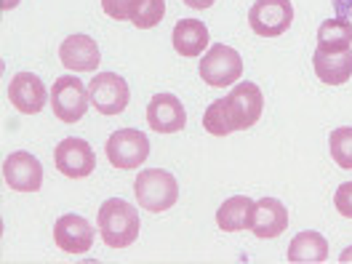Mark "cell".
Returning a JSON list of instances; mask_svg holds the SVG:
<instances>
[{
    "label": "cell",
    "instance_id": "obj_1",
    "mask_svg": "<svg viewBox=\"0 0 352 264\" xmlns=\"http://www.w3.org/2000/svg\"><path fill=\"white\" fill-rule=\"evenodd\" d=\"M264 96L256 83L245 80L238 83L224 99L211 102V107L203 115V129L211 136H227L232 131H245L256 126L262 118Z\"/></svg>",
    "mask_w": 352,
    "mask_h": 264
},
{
    "label": "cell",
    "instance_id": "obj_2",
    "mask_svg": "<svg viewBox=\"0 0 352 264\" xmlns=\"http://www.w3.org/2000/svg\"><path fill=\"white\" fill-rule=\"evenodd\" d=\"M99 235L110 248H126L139 238L142 221H139V211L133 208L129 200L110 198L102 203L99 208Z\"/></svg>",
    "mask_w": 352,
    "mask_h": 264
},
{
    "label": "cell",
    "instance_id": "obj_3",
    "mask_svg": "<svg viewBox=\"0 0 352 264\" xmlns=\"http://www.w3.org/2000/svg\"><path fill=\"white\" fill-rule=\"evenodd\" d=\"M133 195L139 200V206L144 211H168L179 200V184L176 176L160 168H150V171H139L136 182H133Z\"/></svg>",
    "mask_w": 352,
    "mask_h": 264
},
{
    "label": "cell",
    "instance_id": "obj_4",
    "mask_svg": "<svg viewBox=\"0 0 352 264\" xmlns=\"http://www.w3.org/2000/svg\"><path fill=\"white\" fill-rule=\"evenodd\" d=\"M243 75V59L235 48L224 43L211 45L200 59V78L211 88L235 86Z\"/></svg>",
    "mask_w": 352,
    "mask_h": 264
},
{
    "label": "cell",
    "instance_id": "obj_5",
    "mask_svg": "<svg viewBox=\"0 0 352 264\" xmlns=\"http://www.w3.org/2000/svg\"><path fill=\"white\" fill-rule=\"evenodd\" d=\"M107 160L118 171H133L139 168L150 155V139L139 129H118L107 139Z\"/></svg>",
    "mask_w": 352,
    "mask_h": 264
},
{
    "label": "cell",
    "instance_id": "obj_6",
    "mask_svg": "<svg viewBox=\"0 0 352 264\" xmlns=\"http://www.w3.org/2000/svg\"><path fill=\"white\" fill-rule=\"evenodd\" d=\"M91 96L88 86L80 83L75 75H62L51 88V110L62 123H78L86 115Z\"/></svg>",
    "mask_w": 352,
    "mask_h": 264
},
{
    "label": "cell",
    "instance_id": "obj_7",
    "mask_svg": "<svg viewBox=\"0 0 352 264\" xmlns=\"http://www.w3.org/2000/svg\"><path fill=\"white\" fill-rule=\"evenodd\" d=\"M88 96H91V107L96 112H102V115H120L129 107L131 91H129V83L120 75L99 72L88 83Z\"/></svg>",
    "mask_w": 352,
    "mask_h": 264
},
{
    "label": "cell",
    "instance_id": "obj_8",
    "mask_svg": "<svg viewBox=\"0 0 352 264\" xmlns=\"http://www.w3.org/2000/svg\"><path fill=\"white\" fill-rule=\"evenodd\" d=\"M294 22V6L291 0H256L248 11V24L262 38L283 35Z\"/></svg>",
    "mask_w": 352,
    "mask_h": 264
},
{
    "label": "cell",
    "instance_id": "obj_9",
    "mask_svg": "<svg viewBox=\"0 0 352 264\" xmlns=\"http://www.w3.org/2000/svg\"><path fill=\"white\" fill-rule=\"evenodd\" d=\"M54 163H56V171H62L67 179H86L91 176V171H96V155L86 139H78V136L62 139L56 144Z\"/></svg>",
    "mask_w": 352,
    "mask_h": 264
},
{
    "label": "cell",
    "instance_id": "obj_10",
    "mask_svg": "<svg viewBox=\"0 0 352 264\" xmlns=\"http://www.w3.org/2000/svg\"><path fill=\"white\" fill-rule=\"evenodd\" d=\"M3 179L14 192H38L43 184V166L35 155L11 153L3 163Z\"/></svg>",
    "mask_w": 352,
    "mask_h": 264
},
{
    "label": "cell",
    "instance_id": "obj_11",
    "mask_svg": "<svg viewBox=\"0 0 352 264\" xmlns=\"http://www.w3.org/2000/svg\"><path fill=\"white\" fill-rule=\"evenodd\" d=\"M8 99L24 115H38L45 107V102L51 99V94L45 91V83L38 75L16 72L11 78V83H8Z\"/></svg>",
    "mask_w": 352,
    "mask_h": 264
},
{
    "label": "cell",
    "instance_id": "obj_12",
    "mask_svg": "<svg viewBox=\"0 0 352 264\" xmlns=\"http://www.w3.org/2000/svg\"><path fill=\"white\" fill-rule=\"evenodd\" d=\"M54 241L65 254H88L94 245V227L78 214H62L54 224Z\"/></svg>",
    "mask_w": 352,
    "mask_h": 264
},
{
    "label": "cell",
    "instance_id": "obj_13",
    "mask_svg": "<svg viewBox=\"0 0 352 264\" xmlns=\"http://www.w3.org/2000/svg\"><path fill=\"white\" fill-rule=\"evenodd\" d=\"M147 123L157 133H176L184 129L187 112L174 94H155L147 104Z\"/></svg>",
    "mask_w": 352,
    "mask_h": 264
},
{
    "label": "cell",
    "instance_id": "obj_14",
    "mask_svg": "<svg viewBox=\"0 0 352 264\" xmlns=\"http://www.w3.org/2000/svg\"><path fill=\"white\" fill-rule=\"evenodd\" d=\"M288 227V211L278 198H262L254 203V219L251 230L256 238H278Z\"/></svg>",
    "mask_w": 352,
    "mask_h": 264
},
{
    "label": "cell",
    "instance_id": "obj_15",
    "mask_svg": "<svg viewBox=\"0 0 352 264\" xmlns=\"http://www.w3.org/2000/svg\"><path fill=\"white\" fill-rule=\"evenodd\" d=\"M59 59L67 69H75V72H94L99 62H102V54H99V45L94 43V38L88 35H69L65 43L59 45Z\"/></svg>",
    "mask_w": 352,
    "mask_h": 264
},
{
    "label": "cell",
    "instance_id": "obj_16",
    "mask_svg": "<svg viewBox=\"0 0 352 264\" xmlns=\"http://www.w3.org/2000/svg\"><path fill=\"white\" fill-rule=\"evenodd\" d=\"M312 67H315V75L323 83H329V86H344L352 78V48H344V51L315 48Z\"/></svg>",
    "mask_w": 352,
    "mask_h": 264
},
{
    "label": "cell",
    "instance_id": "obj_17",
    "mask_svg": "<svg viewBox=\"0 0 352 264\" xmlns=\"http://www.w3.org/2000/svg\"><path fill=\"white\" fill-rule=\"evenodd\" d=\"M171 41H174L176 54H182L187 59L200 56L208 48V27L198 19H182V22H176Z\"/></svg>",
    "mask_w": 352,
    "mask_h": 264
},
{
    "label": "cell",
    "instance_id": "obj_18",
    "mask_svg": "<svg viewBox=\"0 0 352 264\" xmlns=\"http://www.w3.org/2000/svg\"><path fill=\"white\" fill-rule=\"evenodd\" d=\"M326 259H329V241L315 230L299 232L288 245V262L291 264H320Z\"/></svg>",
    "mask_w": 352,
    "mask_h": 264
},
{
    "label": "cell",
    "instance_id": "obj_19",
    "mask_svg": "<svg viewBox=\"0 0 352 264\" xmlns=\"http://www.w3.org/2000/svg\"><path fill=\"white\" fill-rule=\"evenodd\" d=\"M254 203H256V200L245 198V195L227 198L219 206V211H217V224H219L224 232H241L245 227H251Z\"/></svg>",
    "mask_w": 352,
    "mask_h": 264
},
{
    "label": "cell",
    "instance_id": "obj_20",
    "mask_svg": "<svg viewBox=\"0 0 352 264\" xmlns=\"http://www.w3.org/2000/svg\"><path fill=\"white\" fill-rule=\"evenodd\" d=\"M318 48L323 51H344L352 48V24L347 19H329L318 27Z\"/></svg>",
    "mask_w": 352,
    "mask_h": 264
},
{
    "label": "cell",
    "instance_id": "obj_21",
    "mask_svg": "<svg viewBox=\"0 0 352 264\" xmlns=\"http://www.w3.org/2000/svg\"><path fill=\"white\" fill-rule=\"evenodd\" d=\"M329 150L331 157L339 168L352 171V129L350 126H342V129H333L329 136Z\"/></svg>",
    "mask_w": 352,
    "mask_h": 264
},
{
    "label": "cell",
    "instance_id": "obj_22",
    "mask_svg": "<svg viewBox=\"0 0 352 264\" xmlns=\"http://www.w3.org/2000/svg\"><path fill=\"white\" fill-rule=\"evenodd\" d=\"M166 14V0H136L131 11V24L139 30H150L155 24H160Z\"/></svg>",
    "mask_w": 352,
    "mask_h": 264
},
{
    "label": "cell",
    "instance_id": "obj_23",
    "mask_svg": "<svg viewBox=\"0 0 352 264\" xmlns=\"http://www.w3.org/2000/svg\"><path fill=\"white\" fill-rule=\"evenodd\" d=\"M133 6H136V0H102L104 14H107V16H112V19H118V22L131 19Z\"/></svg>",
    "mask_w": 352,
    "mask_h": 264
},
{
    "label": "cell",
    "instance_id": "obj_24",
    "mask_svg": "<svg viewBox=\"0 0 352 264\" xmlns=\"http://www.w3.org/2000/svg\"><path fill=\"white\" fill-rule=\"evenodd\" d=\"M333 206H336V211H339L342 217L352 219V182L339 184V190H336V195H333Z\"/></svg>",
    "mask_w": 352,
    "mask_h": 264
},
{
    "label": "cell",
    "instance_id": "obj_25",
    "mask_svg": "<svg viewBox=\"0 0 352 264\" xmlns=\"http://www.w3.org/2000/svg\"><path fill=\"white\" fill-rule=\"evenodd\" d=\"M333 8H336V14H339L342 19L352 16V0H333Z\"/></svg>",
    "mask_w": 352,
    "mask_h": 264
},
{
    "label": "cell",
    "instance_id": "obj_26",
    "mask_svg": "<svg viewBox=\"0 0 352 264\" xmlns=\"http://www.w3.org/2000/svg\"><path fill=\"white\" fill-rule=\"evenodd\" d=\"M184 6H190V8H195V11H203V8H211L217 0H182Z\"/></svg>",
    "mask_w": 352,
    "mask_h": 264
},
{
    "label": "cell",
    "instance_id": "obj_27",
    "mask_svg": "<svg viewBox=\"0 0 352 264\" xmlns=\"http://www.w3.org/2000/svg\"><path fill=\"white\" fill-rule=\"evenodd\" d=\"M19 6V0H0V8L3 11H11V8H16Z\"/></svg>",
    "mask_w": 352,
    "mask_h": 264
},
{
    "label": "cell",
    "instance_id": "obj_28",
    "mask_svg": "<svg viewBox=\"0 0 352 264\" xmlns=\"http://www.w3.org/2000/svg\"><path fill=\"white\" fill-rule=\"evenodd\" d=\"M339 262H342V264H350V262H352V245H350V248H344V251H342Z\"/></svg>",
    "mask_w": 352,
    "mask_h": 264
}]
</instances>
